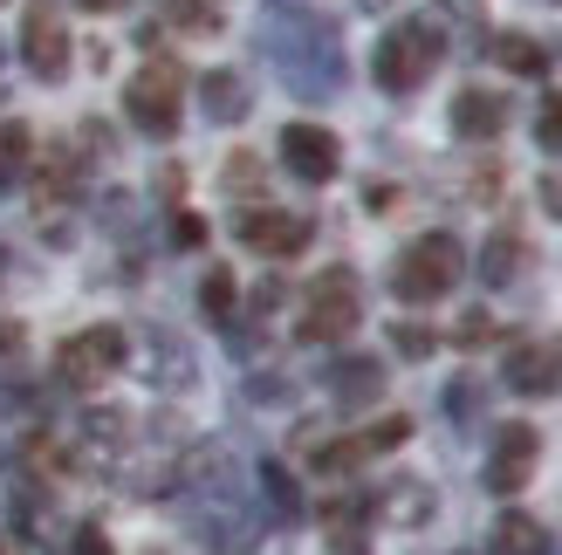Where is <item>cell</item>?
<instances>
[{
  "label": "cell",
  "instance_id": "cell-10",
  "mask_svg": "<svg viewBox=\"0 0 562 555\" xmlns=\"http://www.w3.org/2000/svg\"><path fill=\"white\" fill-rule=\"evenodd\" d=\"M240 247H255V254H268V261H289V254L308 247V219L302 213L255 206V213H240Z\"/></svg>",
  "mask_w": 562,
  "mask_h": 555
},
{
  "label": "cell",
  "instance_id": "cell-15",
  "mask_svg": "<svg viewBox=\"0 0 562 555\" xmlns=\"http://www.w3.org/2000/svg\"><path fill=\"white\" fill-rule=\"evenodd\" d=\"M247 103H255V97H247L240 69H206V76H200V110H206L213 124H240Z\"/></svg>",
  "mask_w": 562,
  "mask_h": 555
},
{
  "label": "cell",
  "instance_id": "cell-28",
  "mask_svg": "<svg viewBox=\"0 0 562 555\" xmlns=\"http://www.w3.org/2000/svg\"><path fill=\"white\" fill-rule=\"evenodd\" d=\"M391 343H398L405 356H432V343H439V337H432V329H412V322H398V329H391Z\"/></svg>",
  "mask_w": 562,
  "mask_h": 555
},
{
  "label": "cell",
  "instance_id": "cell-12",
  "mask_svg": "<svg viewBox=\"0 0 562 555\" xmlns=\"http://www.w3.org/2000/svg\"><path fill=\"white\" fill-rule=\"evenodd\" d=\"M562 384V343H521L508 356V392L515 398H549Z\"/></svg>",
  "mask_w": 562,
  "mask_h": 555
},
{
  "label": "cell",
  "instance_id": "cell-33",
  "mask_svg": "<svg viewBox=\"0 0 562 555\" xmlns=\"http://www.w3.org/2000/svg\"><path fill=\"white\" fill-rule=\"evenodd\" d=\"M14 350H21V329H14V322H0V356H14Z\"/></svg>",
  "mask_w": 562,
  "mask_h": 555
},
{
  "label": "cell",
  "instance_id": "cell-13",
  "mask_svg": "<svg viewBox=\"0 0 562 555\" xmlns=\"http://www.w3.org/2000/svg\"><path fill=\"white\" fill-rule=\"evenodd\" d=\"M329 398L344 411L378 405L384 398V364H378V356H336V364H329Z\"/></svg>",
  "mask_w": 562,
  "mask_h": 555
},
{
  "label": "cell",
  "instance_id": "cell-22",
  "mask_svg": "<svg viewBox=\"0 0 562 555\" xmlns=\"http://www.w3.org/2000/svg\"><path fill=\"white\" fill-rule=\"evenodd\" d=\"M261 494L274 501V514H281V521H295V514H302V487H295V474H289L281 460H268V466H261Z\"/></svg>",
  "mask_w": 562,
  "mask_h": 555
},
{
  "label": "cell",
  "instance_id": "cell-14",
  "mask_svg": "<svg viewBox=\"0 0 562 555\" xmlns=\"http://www.w3.org/2000/svg\"><path fill=\"white\" fill-rule=\"evenodd\" d=\"M453 131L467 137V145L501 137V131H508V97H501V90H460L453 97Z\"/></svg>",
  "mask_w": 562,
  "mask_h": 555
},
{
  "label": "cell",
  "instance_id": "cell-25",
  "mask_svg": "<svg viewBox=\"0 0 562 555\" xmlns=\"http://www.w3.org/2000/svg\"><path fill=\"white\" fill-rule=\"evenodd\" d=\"M536 145L562 158V90H555V97H542V110H536Z\"/></svg>",
  "mask_w": 562,
  "mask_h": 555
},
{
  "label": "cell",
  "instance_id": "cell-3",
  "mask_svg": "<svg viewBox=\"0 0 562 555\" xmlns=\"http://www.w3.org/2000/svg\"><path fill=\"white\" fill-rule=\"evenodd\" d=\"M460 274H467V247L453 234H426V240H412L398 254L391 288H398V302H439V295L460 288Z\"/></svg>",
  "mask_w": 562,
  "mask_h": 555
},
{
  "label": "cell",
  "instance_id": "cell-21",
  "mask_svg": "<svg viewBox=\"0 0 562 555\" xmlns=\"http://www.w3.org/2000/svg\"><path fill=\"white\" fill-rule=\"evenodd\" d=\"M165 21L186 27V35H220V0H165Z\"/></svg>",
  "mask_w": 562,
  "mask_h": 555
},
{
  "label": "cell",
  "instance_id": "cell-23",
  "mask_svg": "<svg viewBox=\"0 0 562 555\" xmlns=\"http://www.w3.org/2000/svg\"><path fill=\"white\" fill-rule=\"evenodd\" d=\"M378 508L398 521V529H412V521H426V514H432V487H391Z\"/></svg>",
  "mask_w": 562,
  "mask_h": 555
},
{
  "label": "cell",
  "instance_id": "cell-2",
  "mask_svg": "<svg viewBox=\"0 0 562 555\" xmlns=\"http://www.w3.org/2000/svg\"><path fill=\"white\" fill-rule=\"evenodd\" d=\"M439 55H446V35H439L432 21H398V27H384V35H378L371 76H378V90L412 97L418 82H426V76L439 69Z\"/></svg>",
  "mask_w": 562,
  "mask_h": 555
},
{
  "label": "cell",
  "instance_id": "cell-6",
  "mask_svg": "<svg viewBox=\"0 0 562 555\" xmlns=\"http://www.w3.org/2000/svg\"><path fill=\"white\" fill-rule=\"evenodd\" d=\"M124 356H131V337L124 329H82V337H69L63 350H55V371H63V384H82V392H97L103 377H117L124 371Z\"/></svg>",
  "mask_w": 562,
  "mask_h": 555
},
{
  "label": "cell",
  "instance_id": "cell-26",
  "mask_svg": "<svg viewBox=\"0 0 562 555\" xmlns=\"http://www.w3.org/2000/svg\"><path fill=\"white\" fill-rule=\"evenodd\" d=\"M446 411H453V426H473V419H481V384H473V377H453Z\"/></svg>",
  "mask_w": 562,
  "mask_h": 555
},
{
  "label": "cell",
  "instance_id": "cell-9",
  "mask_svg": "<svg viewBox=\"0 0 562 555\" xmlns=\"http://www.w3.org/2000/svg\"><path fill=\"white\" fill-rule=\"evenodd\" d=\"M405 439H412V419L363 426V432H350V439H336V446H316V474H350V466L378 460V453H391V446H405Z\"/></svg>",
  "mask_w": 562,
  "mask_h": 555
},
{
  "label": "cell",
  "instance_id": "cell-29",
  "mask_svg": "<svg viewBox=\"0 0 562 555\" xmlns=\"http://www.w3.org/2000/svg\"><path fill=\"white\" fill-rule=\"evenodd\" d=\"M227 185H234V192H255V185H261V165H255V158H227Z\"/></svg>",
  "mask_w": 562,
  "mask_h": 555
},
{
  "label": "cell",
  "instance_id": "cell-31",
  "mask_svg": "<svg viewBox=\"0 0 562 555\" xmlns=\"http://www.w3.org/2000/svg\"><path fill=\"white\" fill-rule=\"evenodd\" d=\"M172 240H179V247H200V240H206V219H200V213H179V219H172Z\"/></svg>",
  "mask_w": 562,
  "mask_h": 555
},
{
  "label": "cell",
  "instance_id": "cell-18",
  "mask_svg": "<svg viewBox=\"0 0 562 555\" xmlns=\"http://www.w3.org/2000/svg\"><path fill=\"white\" fill-rule=\"evenodd\" d=\"M521 261H528L521 234H494V240L481 247V282H487V288H508L515 274H521Z\"/></svg>",
  "mask_w": 562,
  "mask_h": 555
},
{
  "label": "cell",
  "instance_id": "cell-1",
  "mask_svg": "<svg viewBox=\"0 0 562 555\" xmlns=\"http://www.w3.org/2000/svg\"><path fill=\"white\" fill-rule=\"evenodd\" d=\"M261 48L281 69L295 97H336L344 90V42L316 8H295V0H274L261 21Z\"/></svg>",
  "mask_w": 562,
  "mask_h": 555
},
{
  "label": "cell",
  "instance_id": "cell-35",
  "mask_svg": "<svg viewBox=\"0 0 562 555\" xmlns=\"http://www.w3.org/2000/svg\"><path fill=\"white\" fill-rule=\"evenodd\" d=\"M363 8H391V0H363Z\"/></svg>",
  "mask_w": 562,
  "mask_h": 555
},
{
  "label": "cell",
  "instance_id": "cell-16",
  "mask_svg": "<svg viewBox=\"0 0 562 555\" xmlns=\"http://www.w3.org/2000/svg\"><path fill=\"white\" fill-rule=\"evenodd\" d=\"M487 555H549V529H542L536 514H501Z\"/></svg>",
  "mask_w": 562,
  "mask_h": 555
},
{
  "label": "cell",
  "instance_id": "cell-30",
  "mask_svg": "<svg viewBox=\"0 0 562 555\" xmlns=\"http://www.w3.org/2000/svg\"><path fill=\"white\" fill-rule=\"evenodd\" d=\"M27 384H0V419H27Z\"/></svg>",
  "mask_w": 562,
  "mask_h": 555
},
{
  "label": "cell",
  "instance_id": "cell-17",
  "mask_svg": "<svg viewBox=\"0 0 562 555\" xmlns=\"http://www.w3.org/2000/svg\"><path fill=\"white\" fill-rule=\"evenodd\" d=\"M137 439V426H131V411H82V446L90 453H103V460H117L124 446Z\"/></svg>",
  "mask_w": 562,
  "mask_h": 555
},
{
  "label": "cell",
  "instance_id": "cell-24",
  "mask_svg": "<svg viewBox=\"0 0 562 555\" xmlns=\"http://www.w3.org/2000/svg\"><path fill=\"white\" fill-rule=\"evenodd\" d=\"M200 309H206V322H234V274H227V268H213V274H206Z\"/></svg>",
  "mask_w": 562,
  "mask_h": 555
},
{
  "label": "cell",
  "instance_id": "cell-11",
  "mask_svg": "<svg viewBox=\"0 0 562 555\" xmlns=\"http://www.w3.org/2000/svg\"><path fill=\"white\" fill-rule=\"evenodd\" d=\"M21 55H27V69H35L42 82H63L69 76V27L55 21L48 8H27V21H21Z\"/></svg>",
  "mask_w": 562,
  "mask_h": 555
},
{
  "label": "cell",
  "instance_id": "cell-36",
  "mask_svg": "<svg viewBox=\"0 0 562 555\" xmlns=\"http://www.w3.org/2000/svg\"><path fill=\"white\" fill-rule=\"evenodd\" d=\"M453 555H473V548H453Z\"/></svg>",
  "mask_w": 562,
  "mask_h": 555
},
{
  "label": "cell",
  "instance_id": "cell-8",
  "mask_svg": "<svg viewBox=\"0 0 562 555\" xmlns=\"http://www.w3.org/2000/svg\"><path fill=\"white\" fill-rule=\"evenodd\" d=\"M281 165H289L302 185H329L336 165H344V145H336L323 124H289L281 131Z\"/></svg>",
  "mask_w": 562,
  "mask_h": 555
},
{
  "label": "cell",
  "instance_id": "cell-7",
  "mask_svg": "<svg viewBox=\"0 0 562 555\" xmlns=\"http://www.w3.org/2000/svg\"><path fill=\"white\" fill-rule=\"evenodd\" d=\"M536 460H542V439H536V426H501L494 432V446H487V466H481V480H487V494H521L528 487V474H536Z\"/></svg>",
  "mask_w": 562,
  "mask_h": 555
},
{
  "label": "cell",
  "instance_id": "cell-34",
  "mask_svg": "<svg viewBox=\"0 0 562 555\" xmlns=\"http://www.w3.org/2000/svg\"><path fill=\"white\" fill-rule=\"evenodd\" d=\"M82 8H90V14H117L124 0H82Z\"/></svg>",
  "mask_w": 562,
  "mask_h": 555
},
{
  "label": "cell",
  "instance_id": "cell-27",
  "mask_svg": "<svg viewBox=\"0 0 562 555\" xmlns=\"http://www.w3.org/2000/svg\"><path fill=\"white\" fill-rule=\"evenodd\" d=\"M69 555H117V548H110V535L97 529V521H82V529L69 535Z\"/></svg>",
  "mask_w": 562,
  "mask_h": 555
},
{
  "label": "cell",
  "instance_id": "cell-20",
  "mask_svg": "<svg viewBox=\"0 0 562 555\" xmlns=\"http://www.w3.org/2000/svg\"><path fill=\"white\" fill-rule=\"evenodd\" d=\"M35 165V131L27 124H0V185H21Z\"/></svg>",
  "mask_w": 562,
  "mask_h": 555
},
{
  "label": "cell",
  "instance_id": "cell-5",
  "mask_svg": "<svg viewBox=\"0 0 562 555\" xmlns=\"http://www.w3.org/2000/svg\"><path fill=\"white\" fill-rule=\"evenodd\" d=\"M124 110H131V124L145 131V137H172L179 131V110H186L179 63H145V69H137L131 90H124Z\"/></svg>",
  "mask_w": 562,
  "mask_h": 555
},
{
  "label": "cell",
  "instance_id": "cell-32",
  "mask_svg": "<svg viewBox=\"0 0 562 555\" xmlns=\"http://www.w3.org/2000/svg\"><path fill=\"white\" fill-rule=\"evenodd\" d=\"M536 200H542V213H549V219H562V172H542Z\"/></svg>",
  "mask_w": 562,
  "mask_h": 555
},
{
  "label": "cell",
  "instance_id": "cell-19",
  "mask_svg": "<svg viewBox=\"0 0 562 555\" xmlns=\"http://www.w3.org/2000/svg\"><path fill=\"white\" fill-rule=\"evenodd\" d=\"M487 55H494V63L508 69V76H542V69H549V48H542V42H528V35H494Z\"/></svg>",
  "mask_w": 562,
  "mask_h": 555
},
{
  "label": "cell",
  "instance_id": "cell-4",
  "mask_svg": "<svg viewBox=\"0 0 562 555\" xmlns=\"http://www.w3.org/2000/svg\"><path fill=\"white\" fill-rule=\"evenodd\" d=\"M357 322H363V288H357V274H350V268H329L323 282L302 295L295 337H302V343H344Z\"/></svg>",
  "mask_w": 562,
  "mask_h": 555
}]
</instances>
